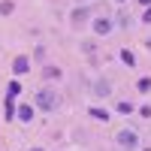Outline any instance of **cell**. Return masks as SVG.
<instances>
[{"label": "cell", "instance_id": "6da1fadb", "mask_svg": "<svg viewBox=\"0 0 151 151\" xmlns=\"http://www.w3.org/2000/svg\"><path fill=\"white\" fill-rule=\"evenodd\" d=\"M58 106V94L52 91V88H42L40 94H36V109H42V112H52Z\"/></svg>", "mask_w": 151, "mask_h": 151}, {"label": "cell", "instance_id": "7a4b0ae2", "mask_svg": "<svg viewBox=\"0 0 151 151\" xmlns=\"http://www.w3.org/2000/svg\"><path fill=\"white\" fill-rule=\"evenodd\" d=\"M118 145L124 151H133V148H139V136H136V130H118Z\"/></svg>", "mask_w": 151, "mask_h": 151}, {"label": "cell", "instance_id": "3957f363", "mask_svg": "<svg viewBox=\"0 0 151 151\" xmlns=\"http://www.w3.org/2000/svg\"><path fill=\"white\" fill-rule=\"evenodd\" d=\"M88 21H91V6H76L70 12V24L73 27H85Z\"/></svg>", "mask_w": 151, "mask_h": 151}, {"label": "cell", "instance_id": "277c9868", "mask_svg": "<svg viewBox=\"0 0 151 151\" xmlns=\"http://www.w3.org/2000/svg\"><path fill=\"white\" fill-rule=\"evenodd\" d=\"M91 30H94L97 36H109V33H112V18H94V21H91Z\"/></svg>", "mask_w": 151, "mask_h": 151}, {"label": "cell", "instance_id": "5b68a950", "mask_svg": "<svg viewBox=\"0 0 151 151\" xmlns=\"http://www.w3.org/2000/svg\"><path fill=\"white\" fill-rule=\"evenodd\" d=\"M12 73H15V76H27L30 73V58L27 55H18L15 60H12Z\"/></svg>", "mask_w": 151, "mask_h": 151}, {"label": "cell", "instance_id": "8992f818", "mask_svg": "<svg viewBox=\"0 0 151 151\" xmlns=\"http://www.w3.org/2000/svg\"><path fill=\"white\" fill-rule=\"evenodd\" d=\"M15 115H18L21 124H30V121H33V106H27V103L18 106V109H15Z\"/></svg>", "mask_w": 151, "mask_h": 151}, {"label": "cell", "instance_id": "52a82bcc", "mask_svg": "<svg viewBox=\"0 0 151 151\" xmlns=\"http://www.w3.org/2000/svg\"><path fill=\"white\" fill-rule=\"evenodd\" d=\"M109 91H112V85H109L106 79H97V82H94V94H97V97H109Z\"/></svg>", "mask_w": 151, "mask_h": 151}, {"label": "cell", "instance_id": "ba28073f", "mask_svg": "<svg viewBox=\"0 0 151 151\" xmlns=\"http://www.w3.org/2000/svg\"><path fill=\"white\" fill-rule=\"evenodd\" d=\"M88 115L97 118V121H109V112H106V109H100V106H91V109H88Z\"/></svg>", "mask_w": 151, "mask_h": 151}, {"label": "cell", "instance_id": "9c48e42d", "mask_svg": "<svg viewBox=\"0 0 151 151\" xmlns=\"http://www.w3.org/2000/svg\"><path fill=\"white\" fill-rule=\"evenodd\" d=\"M42 79H45V82L60 79V67H45V70H42Z\"/></svg>", "mask_w": 151, "mask_h": 151}, {"label": "cell", "instance_id": "30bf717a", "mask_svg": "<svg viewBox=\"0 0 151 151\" xmlns=\"http://www.w3.org/2000/svg\"><path fill=\"white\" fill-rule=\"evenodd\" d=\"M121 60H124V67H136V55L130 48H121Z\"/></svg>", "mask_w": 151, "mask_h": 151}, {"label": "cell", "instance_id": "8fae6325", "mask_svg": "<svg viewBox=\"0 0 151 151\" xmlns=\"http://www.w3.org/2000/svg\"><path fill=\"white\" fill-rule=\"evenodd\" d=\"M12 9H15L12 0H0V15H12Z\"/></svg>", "mask_w": 151, "mask_h": 151}, {"label": "cell", "instance_id": "7c38bea8", "mask_svg": "<svg viewBox=\"0 0 151 151\" xmlns=\"http://www.w3.org/2000/svg\"><path fill=\"white\" fill-rule=\"evenodd\" d=\"M118 112H121V115H130V112H133V103H127V100H118V106H115Z\"/></svg>", "mask_w": 151, "mask_h": 151}, {"label": "cell", "instance_id": "4fadbf2b", "mask_svg": "<svg viewBox=\"0 0 151 151\" xmlns=\"http://www.w3.org/2000/svg\"><path fill=\"white\" fill-rule=\"evenodd\" d=\"M15 97H6V121H12L15 118V103H12Z\"/></svg>", "mask_w": 151, "mask_h": 151}, {"label": "cell", "instance_id": "5bb4252c", "mask_svg": "<svg viewBox=\"0 0 151 151\" xmlns=\"http://www.w3.org/2000/svg\"><path fill=\"white\" fill-rule=\"evenodd\" d=\"M136 88H139L142 94H148V91H151V79H139V82H136Z\"/></svg>", "mask_w": 151, "mask_h": 151}, {"label": "cell", "instance_id": "9a60e30c", "mask_svg": "<svg viewBox=\"0 0 151 151\" xmlns=\"http://www.w3.org/2000/svg\"><path fill=\"white\" fill-rule=\"evenodd\" d=\"M33 58H36V60H45V48L36 45V48H33Z\"/></svg>", "mask_w": 151, "mask_h": 151}, {"label": "cell", "instance_id": "2e32d148", "mask_svg": "<svg viewBox=\"0 0 151 151\" xmlns=\"http://www.w3.org/2000/svg\"><path fill=\"white\" fill-rule=\"evenodd\" d=\"M18 91H21V85L18 82H9V97H18Z\"/></svg>", "mask_w": 151, "mask_h": 151}, {"label": "cell", "instance_id": "e0dca14e", "mask_svg": "<svg viewBox=\"0 0 151 151\" xmlns=\"http://www.w3.org/2000/svg\"><path fill=\"white\" fill-rule=\"evenodd\" d=\"M142 21H145V24H151V6H145V12H142Z\"/></svg>", "mask_w": 151, "mask_h": 151}, {"label": "cell", "instance_id": "ac0fdd59", "mask_svg": "<svg viewBox=\"0 0 151 151\" xmlns=\"http://www.w3.org/2000/svg\"><path fill=\"white\" fill-rule=\"evenodd\" d=\"M145 48H148V52H151V36H145Z\"/></svg>", "mask_w": 151, "mask_h": 151}, {"label": "cell", "instance_id": "d6986e66", "mask_svg": "<svg viewBox=\"0 0 151 151\" xmlns=\"http://www.w3.org/2000/svg\"><path fill=\"white\" fill-rule=\"evenodd\" d=\"M139 3H142V6H151V0H139Z\"/></svg>", "mask_w": 151, "mask_h": 151}, {"label": "cell", "instance_id": "ffe728a7", "mask_svg": "<svg viewBox=\"0 0 151 151\" xmlns=\"http://www.w3.org/2000/svg\"><path fill=\"white\" fill-rule=\"evenodd\" d=\"M27 151H45V148H27Z\"/></svg>", "mask_w": 151, "mask_h": 151}, {"label": "cell", "instance_id": "44dd1931", "mask_svg": "<svg viewBox=\"0 0 151 151\" xmlns=\"http://www.w3.org/2000/svg\"><path fill=\"white\" fill-rule=\"evenodd\" d=\"M118 3H124V0H118Z\"/></svg>", "mask_w": 151, "mask_h": 151}, {"label": "cell", "instance_id": "7402d4cb", "mask_svg": "<svg viewBox=\"0 0 151 151\" xmlns=\"http://www.w3.org/2000/svg\"><path fill=\"white\" fill-rule=\"evenodd\" d=\"M145 151H151V148H145Z\"/></svg>", "mask_w": 151, "mask_h": 151}]
</instances>
